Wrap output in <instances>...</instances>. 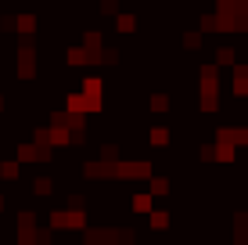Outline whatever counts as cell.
<instances>
[{"mask_svg":"<svg viewBox=\"0 0 248 245\" xmlns=\"http://www.w3.org/2000/svg\"><path fill=\"white\" fill-rule=\"evenodd\" d=\"M169 141V130L166 126H155V130H151V145H166Z\"/></svg>","mask_w":248,"mask_h":245,"instance_id":"obj_2","label":"cell"},{"mask_svg":"<svg viewBox=\"0 0 248 245\" xmlns=\"http://www.w3.org/2000/svg\"><path fill=\"white\" fill-rule=\"evenodd\" d=\"M166 191H169V180H162V177L151 180V195H166Z\"/></svg>","mask_w":248,"mask_h":245,"instance_id":"obj_3","label":"cell"},{"mask_svg":"<svg viewBox=\"0 0 248 245\" xmlns=\"http://www.w3.org/2000/svg\"><path fill=\"white\" fill-rule=\"evenodd\" d=\"M54 227H83V213H54Z\"/></svg>","mask_w":248,"mask_h":245,"instance_id":"obj_1","label":"cell"},{"mask_svg":"<svg viewBox=\"0 0 248 245\" xmlns=\"http://www.w3.org/2000/svg\"><path fill=\"white\" fill-rule=\"evenodd\" d=\"M151 224H155V227H166L169 216H166V213H151Z\"/></svg>","mask_w":248,"mask_h":245,"instance_id":"obj_4","label":"cell"}]
</instances>
